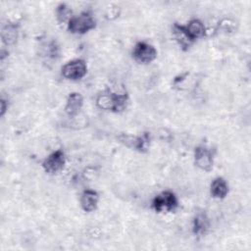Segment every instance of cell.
Masks as SVG:
<instances>
[{
	"instance_id": "8",
	"label": "cell",
	"mask_w": 251,
	"mask_h": 251,
	"mask_svg": "<svg viewBox=\"0 0 251 251\" xmlns=\"http://www.w3.org/2000/svg\"><path fill=\"white\" fill-rule=\"evenodd\" d=\"M122 143L126 145L127 147L133 148L140 152H144L149 144V136L147 133H144L141 136H132V135H125L123 134L120 137Z\"/></svg>"
},
{
	"instance_id": "5",
	"label": "cell",
	"mask_w": 251,
	"mask_h": 251,
	"mask_svg": "<svg viewBox=\"0 0 251 251\" xmlns=\"http://www.w3.org/2000/svg\"><path fill=\"white\" fill-rule=\"evenodd\" d=\"M157 57V50L155 47L145 41L137 42L132 50V58L140 64H149Z\"/></svg>"
},
{
	"instance_id": "16",
	"label": "cell",
	"mask_w": 251,
	"mask_h": 251,
	"mask_svg": "<svg viewBox=\"0 0 251 251\" xmlns=\"http://www.w3.org/2000/svg\"><path fill=\"white\" fill-rule=\"evenodd\" d=\"M56 17L59 23H69L72 19V9L67 4H60L56 9Z\"/></svg>"
},
{
	"instance_id": "14",
	"label": "cell",
	"mask_w": 251,
	"mask_h": 251,
	"mask_svg": "<svg viewBox=\"0 0 251 251\" xmlns=\"http://www.w3.org/2000/svg\"><path fill=\"white\" fill-rule=\"evenodd\" d=\"M210 191L214 198L224 199L228 193V184L225 178L218 176L213 179L210 186Z\"/></svg>"
},
{
	"instance_id": "11",
	"label": "cell",
	"mask_w": 251,
	"mask_h": 251,
	"mask_svg": "<svg viewBox=\"0 0 251 251\" xmlns=\"http://www.w3.org/2000/svg\"><path fill=\"white\" fill-rule=\"evenodd\" d=\"M210 227V220L203 211L197 212L192 221V231L195 235H203Z\"/></svg>"
},
{
	"instance_id": "17",
	"label": "cell",
	"mask_w": 251,
	"mask_h": 251,
	"mask_svg": "<svg viewBox=\"0 0 251 251\" xmlns=\"http://www.w3.org/2000/svg\"><path fill=\"white\" fill-rule=\"evenodd\" d=\"M7 109H8V105L6 106V101H5L4 99H2V100H1V116H2V117L4 116V114H5V112H6Z\"/></svg>"
},
{
	"instance_id": "10",
	"label": "cell",
	"mask_w": 251,
	"mask_h": 251,
	"mask_svg": "<svg viewBox=\"0 0 251 251\" xmlns=\"http://www.w3.org/2000/svg\"><path fill=\"white\" fill-rule=\"evenodd\" d=\"M99 202V194L92 189H85L80 194L79 203L81 209L86 212H93L98 205Z\"/></svg>"
},
{
	"instance_id": "2",
	"label": "cell",
	"mask_w": 251,
	"mask_h": 251,
	"mask_svg": "<svg viewBox=\"0 0 251 251\" xmlns=\"http://www.w3.org/2000/svg\"><path fill=\"white\" fill-rule=\"evenodd\" d=\"M67 26L71 33L84 34L95 28L96 21L90 12L84 11L76 16H73Z\"/></svg>"
},
{
	"instance_id": "4",
	"label": "cell",
	"mask_w": 251,
	"mask_h": 251,
	"mask_svg": "<svg viewBox=\"0 0 251 251\" xmlns=\"http://www.w3.org/2000/svg\"><path fill=\"white\" fill-rule=\"evenodd\" d=\"M62 75L69 80L81 79L87 73V66L84 60L75 59L69 61L62 67Z\"/></svg>"
},
{
	"instance_id": "13",
	"label": "cell",
	"mask_w": 251,
	"mask_h": 251,
	"mask_svg": "<svg viewBox=\"0 0 251 251\" xmlns=\"http://www.w3.org/2000/svg\"><path fill=\"white\" fill-rule=\"evenodd\" d=\"M189 36L192 38V40L195 42L197 39L203 38L206 33V27L204 25V24L198 20V19H192L190 20L186 25H184Z\"/></svg>"
},
{
	"instance_id": "7",
	"label": "cell",
	"mask_w": 251,
	"mask_h": 251,
	"mask_svg": "<svg viewBox=\"0 0 251 251\" xmlns=\"http://www.w3.org/2000/svg\"><path fill=\"white\" fill-rule=\"evenodd\" d=\"M194 163L200 170L210 172L214 165V155L211 149L204 145L197 146L194 150Z\"/></svg>"
},
{
	"instance_id": "3",
	"label": "cell",
	"mask_w": 251,
	"mask_h": 251,
	"mask_svg": "<svg viewBox=\"0 0 251 251\" xmlns=\"http://www.w3.org/2000/svg\"><path fill=\"white\" fill-rule=\"evenodd\" d=\"M178 206V200L175 193L166 190L156 195L152 201V207L157 213L173 212Z\"/></svg>"
},
{
	"instance_id": "1",
	"label": "cell",
	"mask_w": 251,
	"mask_h": 251,
	"mask_svg": "<svg viewBox=\"0 0 251 251\" xmlns=\"http://www.w3.org/2000/svg\"><path fill=\"white\" fill-rule=\"evenodd\" d=\"M128 102L126 93H116L106 90L100 93L96 99V105L102 110L121 112L126 109Z\"/></svg>"
},
{
	"instance_id": "15",
	"label": "cell",
	"mask_w": 251,
	"mask_h": 251,
	"mask_svg": "<svg viewBox=\"0 0 251 251\" xmlns=\"http://www.w3.org/2000/svg\"><path fill=\"white\" fill-rule=\"evenodd\" d=\"M19 35V28L18 25L15 24H8L2 28L1 36H2V41L6 45H12L14 44Z\"/></svg>"
},
{
	"instance_id": "6",
	"label": "cell",
	"mask_w": 251,
	"mask_h": 251,
	"mask_svg": "<svg viewBox=\"0 0 251 251\" xmlns=\"http://www.w3.org/2000/svg\"><path fill=\"white\" fill-rule=\"evenodd\" d=\"M66 164V155L63 150L58 149L50 153L42 162L43 170L50 175H55L64 169Z\"/></svg>"
},
{
	"instance_id": "9",
	"label": "cell",
	"mask_w": 251,
	"mask_h": 251,
	"mask_svg": "<svg viewBox=\"0 0 251 251\" xmlns=\"http://www.w3.org/2000/svg\"><path fill=\"white\" fill-rule=\"evenodd\" d=\"M173 36L182 50H188L194 43L192 38L189 36L185 26L179 24H175L173 25Z\"/></svg>"
},
{
	"instance_id": "12",
	"label": "cell",
	"mask_w": 251,
	"mask_h": 251,
	"mask_svg": "<svg viewBox=\"0 0 251 251\" xmlns=\"http://www.w3.org/2000/svg\"><path fill=\"white\" fill-rule=\"evenodd\" d=\"M82 105H83V98L81 94L78 92H72L69 94L67 98L65 112L69 116H75L79 112Z\"/></svg>"
}]
</instances>
